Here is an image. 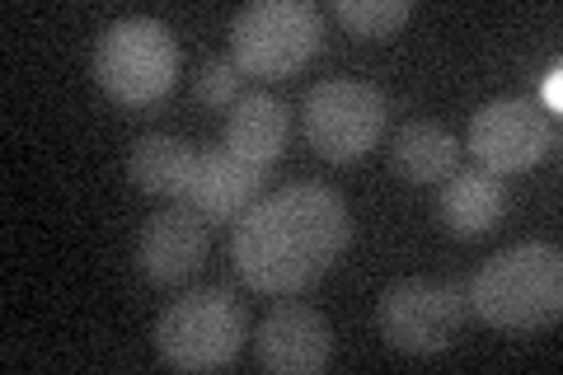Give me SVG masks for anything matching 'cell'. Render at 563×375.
<instances>
[{"instance_id": "obj_1", "label": "cell", "mask_w": 563, "mask_h": 375, "mask_svg": "<svg viewBox=\"0 0 563 375\" xmlns=\"http://www.w3.org/2000/svg\"><path fill=\"white\" fill-rule=\"evenodd\" d=\"M352 240V211L329 184H296L258 198L235 221L231 258L244 287L263 296H296L314 287Z\"/></svg>"}, {"instance_id": "obj_2", "label": "cell", "mask_w": 563, "mask_h": 375, "mask_svg": "<svg viewBox=\"0 0 563 375\" xmlns=\"http://www.w3.org/2000/svg\"><path fill=\"white\" fill-rule=\"evenodd\" d=\"M470 310L493 329L526 333L554 324L563 310V254L550 240L498 249L470 282Z\"/></svg>"}, {"instance_id": "obj_3", "label": "cell", "mask_w": 563, "mask_h": 375, "mask_svg": "<svg viewBox=\"0 0 563 375\" xmlns=\"http://www.w3.org/2000/svg\"><path fill=\"white\" fill-rule=\"evenodd\" d=\"M90 70L109 99L146 109V103H161L179 80V43L151 14H128L99 33Z\"/></svg>"}, {"instance_id": "obj_4", "label": "cell", "mask_w": 563, "mask_h": 375, "mask_svg": "<svg viewBox=\"0 0 563 375\" xmlns=\"http://www.w3.org/2000/svg\"><path fill=\"white\" fill-rule=\"evenodd\" d=\"M155 348L174 371H221L244 352V306L231 287H192L155 319Z\"/></svg>"}, {"instance_id": "obj_5", "label": "cell", "mask_w": 563, "mask_h": 375, "mask_svg": "<svg viewBox=\"0 0 563 375\" xmlns=\"http://www.w3.org/2000/svg\"><path fill=\"white\" fill-rule=\"evenodd\" d=\"M324 47V20L310 0H258L231 20V62L240 76L287 80Z\"/></svg>"}, {"instance_id": "obj_6", "label": "cell", "mask_w": 563, "mask_h": 375, "mask_svg": "<svg viewBox=\"0 0 563 375\" xmlns=\"http://www.w3.org/2000/svg\"><path fill=\"white\" fill-rule=\"evenodd\" d=\"M385 118H390V103L366 80H324L301 103L306 141L329 165H352L366 151H376V141L385 136Z\"/></svg>"}, {"instance_id": "obj_7", "label": "cell", "mask_w": 563, "mask_h": 375, "mask_svg": "<svg viewBox=\"0 0 563 375\" xmlns=\"http://www.w3.org/2000/svg\"><path fill=\"white\" fill-rule=\"evenodd\" d=\"M465 310H470V300L455 282L404 277V282L385 287L380 306H376V324L395 352L432 356V352L451 348V338L465 324Z\"/></svg>"}, {"instance_id": "obj_8", "label": "cell", "mask_w": 563, "mask_h": 375, "mask_svg": "<svg viewBox=\"0 0 563 375\" xmlns=\"http://www.w3.org/2000/svg\"><path fill=\"white\" fill-rule=\"evenodd\" d=\"M554 151V118L531 99H488L470 118V155L488 174H526Z\"/></svg>"}, {"instance_id": "obj_9", "label": "cell", "mask_w": 563, "mask_h": 375, "mask_svg": "<svg viewBox=\"0 0 563 375\" xmlns=\"http://www.w3.org/2000/svg\"><path fill=\"white\" fill-rule=\"evenodd\" d=\"M254 356L263 371L314 375V371H324L333 356V329L314 306L277 300V306L263 315V324L254 329Z\"/></svg>"}, {"instance_id": "obj_10", "label": "cell", "mask_w": 563, "mask_h": 375, "mask_svg": "<svg viewBox=\"0 0 563 375\" xmlns=\"http://www.w3.org/2000/svg\"><path fill=\"white\" fill-rule=\"evenodd\" d=\"M207 244H211V225L202 211H192L188 202H169L141 225L136 263L155 287H179V282H188L202 267Z\"/></svg>"}, {"instance_id": "obj_11", "label": "cell", "mask_w": 563, "mask_h": 375, "mask_svg": "<svg viewBox=\"0 0 563 375\" xmlns=\"http://www.w3.org/2000/svg\"><path fill=\"white\" fill-rule=\"evenodd\" d=\"M263 178H268V165H254V159L235 155L221 141V146L198 151V165H192L184 202L192 211H202L207 221H240L244 211L258 202Z\"/></svg>"}, {"instance_id": "obj_12", "label": "cell", "mask_w": 563, "mask_h": 375, "mask_svg": "<svg viewBox=\"0 0 563 375\" xmlns=\"http://www.w3.org/2000/svg\"><path fill=\"white\" fill-rule=\"evenodd\" d=\"M437 217L455 240H479L507 217V184L488 169H455L442 184Z\"/></svg>"}, {"instance_id": "obj_13", "label": "cell", "mask_w": 563, "mask_h": 375, "mask_svg": "<svg viewBox=\"0 0 563 375\" xmlns=\"http://www.w3.org/2000/svg\"><path fill=\"white\" fill-rule=\"evenodd\" d=\"M390 169L404 184H418V188L446 184V178L461 169V141H455L442 122L413 118V122H404L390 141Z\"/></svg>"}, {"instance_id": "obj_14", "label": "cell", "mask_w": 563, "mask_h": 375, "mask_svg": "<svg viewBox=\"0 0 563 375\" xmlns=\"http://www.w3.org/2000/svg\"><path fill=\"white\" fill-rule=\"evenodd\" d=\"M287 132H291V109L277 95H268V89L235 99L231 118H225V146L244 159H254V165H273L287 151Z\"/></svg>"}, {"instance_id": "obj_15", "label": "cell", "mask_w": 563, "mask_h": 375, "mask_svg": "<svg viewBox=\"0 0 563 375\" xmlns=\"http://www.w3.org/2000/svg\"><path fill=\"white\" fill-rule=\"evenodd\" d=\"M192 165H198V151H192L184 136H169V132L136 136L132 151H128V178L132 184L141 192H151V198H169V202L188 198Z\"/></svg>"}, {"instance_id": "obj_16", "label": "cell", "mask_w": 563, "mask_h": 375, "mask_svg": "<svg viewBox=\"0 0 563 375\" xmlns=\"http://www.w3.org/2000/svg\"><path fill=\"white\" fill-rule=\"evenodd\" d=\"M329 14L357 38H390L413 14L409 0H333Z\"/></svg>"}, {"instance_id": "obj_17", "label": "cell", "mask_w": 563, "mask_h": 375, "mask_svg": "<svg viewBox=\"0 0 563 375\" xmlns=\"http://www.w3.org/2000/svg\"><path fill=\"white\" fill-rule=\"evenodd\" d=\"M192 89H198V99L207 103V109H231V103L240 99V66L231 57H207Z\"/></svg>"}, {"instance_id": "obj_18", "label": "cell", "mask_w": 563, "mask_h": 375, "mask_svg": "<svg viewBox=\"0 0 563 375\" xmlns=\"http://www.w3.org/2000/svg\"><path fill=\"white\" fill-rule=\"evenodd\" d=\"M540 109L550 113V118L563 109V70H559V62L544 70V80H540Z\"/></svg>"}]
</instances>
